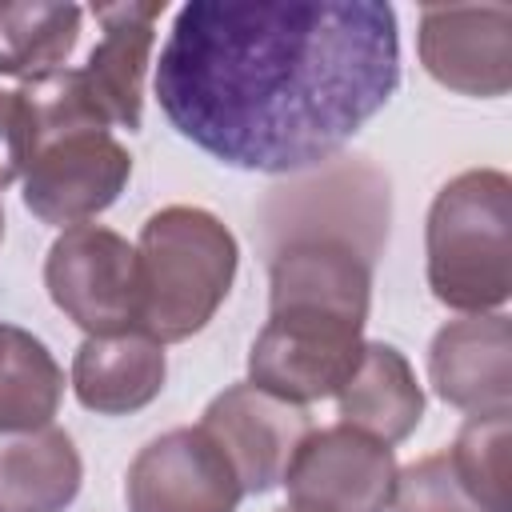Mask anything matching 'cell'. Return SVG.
Instances as JSON below:
<instances>
[{"label":"cell","instance_id":"obj_1","mask_svg":"<svg viewBox=\"0 0 512 512\" xmlns=\"http://www.w3.org/2000/svg\"><path fill=\"white\" fill-rule=\"evenodd\" d=\"M168 124L240 172L336 156L396 92L400 32L380 0H192L156 64Z\"/></svg>","mask_w":512,"mask_h":512},{"label":"cell","instance_id":"obj_2","mask_svg":"<svg viewBox=\"0 0 512 512\" xmlns=\"http://www.w3.org/2000/svg\"><path fill=\"white\" fill-rule=\"evenodd\" d=\"M372 264L348 240L304 236L268 268V320L248 352V384L312 404L336 396L360 364Z\"/></svg>","mask_w":512,"mask_h":512},{"label":"cell","instance_id":"obj_3","mask_svg":"<svg viewBox=\"0 0 512 512\" xmlns=\"http://www.w3.org/2000/svg\"><path fill=\"white\" fill-rule=\"evenodd\" d=\"M136 264H140L136 332L160 344H176L196 336L232 292L240 244L216 212L196 204H168L144 220Z\"/></svg>","mask_w":512,"mask_h":512},{"label":"cell","instance_id":"obj_4","mask_svg":"<svg viewBox=\"0 0 512 512\" xmlns=\"http://www.w3.org/2000/svg\"><path fill=\"white\" fill-rule=\"evenodd\" d=\"M428 288L444 308L484 316L512 296V180L500 168L452 176L424 224Z\"/></svg>","mask_w":512,"mask_h":512},{"label":"cell","instance_id":"obj_5","mask_svg":"<svg viewBox=\"0 0 512 512\" xmlns=\"http://www.w3.org/2000/svg\"><path fill=\"white\" fill-rule=\"evenodd\" d=\"M44 288L88 336L136 332L140 324L136 248L104 224H76L52 240L44 256Z\"/></svg>","mask_w":512,"mask_h":512},{"label":"cell","instance_id":"obj_6","mask_svg":"<svg viewBox=\"0 0 512 512\" xmlns=\"http://www.w3.org/2000/svg\"><path fill=\"white\" fill-rule=\"evenodd\" d=\"M132 156L108 128H68L40 136L24 168V208L56 228H76L116 204L128 188Z\"/></svg>","mask_w":512,"mask_h":512},{"label":"cell","instance_id":"obj_7","mask_svg":"<svg viewBox=\"0 0 512 512\" xmlns=\"http://www.w3.org/2000/svg\"><path fill=\"white\" fill-rule=\"evenodd\" d=\"M396 472L392 444L332 424L300 440L280 484L288 488V504L304 512H388Z\"/></svg>","mask_w":512,"mask_h":512},{"label":"cell","instance_id":"obj_8","mask_svg":"<svg viewBox=\"0 0 512 512\" xmlns=\"http://www.w3.org/2000/svg\"><path fill=\"white\" fill-rule=\"evenodd\" d=\"M200 428L232 464L244 496H260L284 480L300 440L312 432V412L244 380L212 396Z\"/></svg>","mask_w":512,"mask_h":512},{"label":"cell","instance_id":"obj_9","mask_svg":"<svg viewBox=\"0 0 512 512\" xmlns=\"http://www.w3.org/2000/svg\"><path fill=\"white\" fill-rule=\"evenodd\" d=\"M416 52L424 72L448 92L496 100L512 88V8L428 4L420 8Z\"/></svg>","mask_w":512,"mask_h":512},{"label":"cell","instance_id":"obj_10","mask_svg":"<svg viewBox=\"0 0 512 512\" xmlns=\"http://www.w3.org/2000/svg\"><path fill=\"white\" fill-rule=\"evenodd\" d=\"M128 512H236L244 488L204 428H172L148 440L124 476Z\"/></svg>","mask_w":512,"mask_h":512},{"label":"cell","instance_id":"obj_11","mask_svg":"<svg viewBox=\"0 0 512 512\" xmlns=\"http://www.w3.org/2000/svg\"><path fill=\"white\" fill-rule=\"evenodd\" d=\"M436 396L460 412H512V324L504 312L444 324L428 348Z\"/></svg>","mask_w":512,"mask_h":512},{"label":"cell","instance_id":"obj_12","mask_svg":"<svg viewBox=\"0 0 512 512\" xmlns=\"http://www.w3.org/2000/svg\"><path fill=\"white\" fill-rule=\"evenodd\" d=\"M164 0H124L96 4L92 16L100 24V40L92 44L80 76L108 116V124L136 132L144 120V72L156 40V20Z\"/></svg>","mask_w":512,"mask_h":512},{"label":"cell","instance_id":"obj_13","mask_svg":"<svg viewBox=\"0 0 512 512\" xmlns=\"http://www.w3.org/2000/svg\"><path fill=\"white\" fill-rule=\"evenodd\" d=\"M168 376L164 344L144 332L84 336L72 356V392L96 416H128L148 408Z\"/></svg>","mask_w":512,"mask_h":512},{"label":"cell","instance_id":"obj_14","mask_svg":"<svg viewBox=\"0 0 512 512\" xmlns=\"http://www.w3.org/2000/svg\"><path fill=\"white\" fill-rule=\"evenodd\" d=\"M340 424L396 444L412 436V428L424 416V388L416 384V372L408 356L384 340H364L360 364L336 392Z\"/></svg>","mask_w":512,"mask_h":512},{"label":"cell","instance_id":"obj_15","mask_svg":"<svg viewBox=\"0 0 512 512\" xmlns=\"http://www.w3.org/2000/svg\"><path fill=\"white\" fill-rule=\"evenodd\" d=\"M80 480L84 464L64 428L0 432V512H64Z\"/></svg>","mask_w":512,"mask_h":512},{"label":"cell","instance_id":"obj_16","mask_svg":"<svg viewBox=\"0 0 512 512\" xmlns=\"http://www.w3.org/2000/svg\"><path fill=\"white\" fill-rule=\"evenodd\" d=\"M64 400V372L28 328L0 320V432L52 424Z\"/></svg>","mask_w":512,"mask_h":512},{"label":"cell","instance_id":"obj_17","mask_svg":"<svg viewBox=\"0 0 512 512\" xmlns=\"http://www.w3.org/2000/svg\"><path fill=\"white\" fill-rule=\"evenodd\" d=\"M84 8L52 0H12L0 4V76L36 80L72 56L80 40Z\"/></svg>","mask_w":512,"mask_h":512},{"label":"cell","instance_id":"obj_18","mask_svg":"<svg viewBox=\"0 0 512 512\" xmlns=\"http://www.w3.org/2000/svg\"><path fill=\"white\" fill-rule=\"evenodd\" d=\"M508 444H512V412L468 416L448 448V464L460 488L484 512H512L508 500Z\"/></svg>","mask_w":512,"mask_h":512},{"label":"cell","instance_id":"obj_19","mask_svg":"<svg viewBox=\"0 0 512 512\" xmlns=\"http://www.w3.org/2000/svg\"><path fill=\"white\" fill-rule=\"evenodd\" d=\"M392 512H484L456 480L448 452H432L396 472Z\"/></svg>","mask_w":512,"mask_h":512},{"label":"cell","instance_id":"obj_20","mask_svg":"<svg viewBox=\"0 0 512 512\" xmlns=\"http://www.w3.org/2000/svg\"><path fill=\"white\" fill-rule=\"evenodd\" d=\"M32 156V124L24 96L16 88H0V188L24 176Z\"/></svg>","mask_w":512,"mask_h":512},{"label":"cell","instance_id":"obj_21","mask_svg":"<svg viewBox=\"0 0 512 512\" xmlns=\"http://www.w3.org/2000/svg\"><path fill=\"white\" fill-rule=\"evenodd\" d=\"M276 512H304V508H292V504H284V508H276Z\"/></svg>","mask_w":512,"mask_h":512},{"label":"cell","instance_id":"obj_22","mask_svg":"<svg viewBox=\"0 0 512 512\" xmlns=\"http://www.w3.org/2000/svg\"><path fill=\"white\" fill-rule=\"evenodd\" d=\"M0 240H4V204H0Z\"/></svg>","mask_w":512,"mask_h":512}]
</instances>
